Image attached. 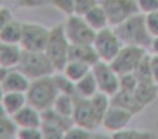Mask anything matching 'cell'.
<instances>
[{"label": "cell", "instance_id": "e0dca14e", "mask_svg": "<svg viewBox=\"0 0 158 139\" xmlns=\"http://www.w3.org/2000/svg\"><path fill=\"white\" fill-rule=\"evenodd\" d=\"M69 60L84 62L90 66H93L99 61L92 45H72L69 51Z\"/></svg>", "mask_w": 158, "mask_h": 139}, {"label": "cell", "instance_id": "8fae6325", "mask_svg": "<svg viewBox=\"0 0 158 139\" xmlns=\"http://www.w3.org/2000/svg\"><path fill=\"white\" fill-rule=\"evenodd\" d=\"M74 125L80 126L91 132L101 126V119L95 113L90 99H84L75 96V106L72 115Z\"/></svg>", "mask_w": 158, "mask_h": 139}, {"label": "cell", "instance_id": "9c48e42d", "mask_svg": "<svg viewBox=\"0 0 158 139\" xmlns=\"http://www.w3.org/2000/svg\"><path fill=\"white\" fill-rule=\"evenodd\" d=\"M63 27L70 45H92L95 32L87 24L82 16L76 14L67 16Z\"/></svg>", "mask_w": 158, "mask_h": 139}, {"label": "cell", "instance_id": "ba28073f", "mask_svg": "<svg viewBox=\"0 0 158 139\" xmlns=\"http://www.w3.org/2000/svg\"><path fill=\"white\" fill-rule=\"evenodd\" d=\"M110 27H116L134 14L140 13L136 0H99Z\"/></svg>", "mask_w": 158, "mask_h": 139}, {"label": "cell", "instance_id": "7c38bea8", "mask_svg": "<svg viewBox=\"0 0 158 139\" xmlns=\"http://www.w3.org/2000/svg\"><path fill=\"white\" fill-rule=\"evenodd\" d=\"M133 116L134 115L128 110L112 103L102 119L101 126L105 132L114 134L128 128V125Z\"/></svg>", "mask_w": 158, "mask_h": 139}, {"label": "cell", "instance_id": "836d02e7", "mask_svg": "<svg viewBox=\"0 0 158 139\" xmlns=\"http://www.w3.org/2000/svg\"><path fill=\"white\" fill-rule=\"evenodd\" d=\"M139 12L144 15L158 11V0H136Z\"/></svg>", "mask_w": 158, "mask_h": 139}, {"label": "cell", "instance_id": "d6986e66", "mask_svg": "<svg viewBox=\"0 0 158 139\" xmlns=\"http://www.w3.org/2000/svg\"><path fill=\"white\" fill-rule=\"evenodd\" d=\"M99 93L97 80L92 71L75 84V96L84 99H90Z\"/></svg>", "mask_w": 158, "mask_h": 139}, {"label": "cell", "instance_id": "ffe728a7", "mask_svg": "<svg viewBox=\"0 0 158 139\" xmlns=\"http://www.w3.org/2000/svg\"><path fill=\"white\" fill-rule=\"evenodd\" d=\"M92 66L84 63V62L76 61V60H68V62L62 68V73L66 76L69 80L76 84L77 82L81 80L82 77L91 72Z\"/></svg>", "mask_w": 158, "mask_h": 139}, {"label": "cell", "instance_id": "52a82bcc", "mask_svg": "<svg viewBox=\"0 0 158 139\" xmlns=\"http://www.w3.org/2000/svg\"><path fill=\"white\" fill-rule=\"evenodd\" d=\"M50 28L37 22H23V34L20 46L27 52L44 51Z\"/></svg>", "mask_w": 158, "mask_h": 139}, {"label": "cell", "instance_id": "9a60e30c", "mask_svg": "<svg viewBox=\"0 0 158 139\" xmlns=\"http://www.w3.org/2000/svg\"><path fill=\"white\" fill-rule=\"evenodd\" d=\"M24 50L20 45L0 42V66L7 71L18 68L22 60Z\"/></svg>", "mask_w": 158, "mask_h": 139}, {"label": "cell", "instance_id": "7a4b0ae2", "mask_svg": "<svg viewBox=\"0 0 158 139\" xmlns=\"http://www.w3.org/2000/svg\"><path fill=\"white\" fill-rule=\"evenodd\" d=\"M57 96L59 90L53 80V75L31 80L26 91L27 103L40 112L52 108Z\"/></svg>", "mask_w": 158, "mask_h": 139}, {"label": "cell", "instance_id": "603a6c76", "mask_svg": "<svg viewBox=\"0 0 158 139\" xmlns=\"http://www.w3.org/2000/svg\"><path fill=\"white\" fill-rule=\"evenodd\" d=\"M85 19V21L87 22V24L97 33V32L101 31V29L108 27V19L106 15L105 11L102 8V6L98 5L97 7H94L92 10L88 12L85 16H82Z\"/></svg>", "mask_w": 158, "mask_h": 139}, {"label": "cell", "instance_id": "3957f363", "mask_svg": "<svg viewBox=\"0 0 158 139\" xmlns=\"http://www.w3.org/2000/svg\"><path fill=\"white\" fill-rule=\"evenodd\" d=\"M70 42L64 32L63 23L56 24L50 28V35L47 42L44 53L52 62L55 71L60 72L69 60Z\"/></svg>", "mask_w": 158, "mask_h": 139}, {"label": "cell", "instance_id": "7402d4cb", "mask_svg": "<svg viewBox=\"0 0 158 139\" xmlns=\"http://www.w3.org/2000/svg\"><path fill=\"white\" fill-rule=\"evenodd\" d=\"M23 34V22L13 20L0 32V42L11 45H20Z\"/></svg>", "mask_w": 158, "mask_h": 139}, {"label": "cell", "instance_id": "5bb4252c", "mask_svg": "<svg viewBox=\"0 0 158 139\" xmlns=\"http://www.w3.org/2000/svg\"><path fill=\"white\" fill-rule=\"evenodd\" d=\"M14 124L19 128H38L42 123V113L34 106L26 104L12 116Z\"/></svg>", "mask_w": 158, "mask_h": 139}, {"label": "cell", "instance_id": "d4e9b609", "mask_svg": "<svg viewBox=\"0 0 158 139\" xmlns=\"http://www.w3.org/2000/svg\"><path fill=\"white\" fill-rule=\"evenodd\" d=\"M154 136L151 132L135 128H125L112 134V139H153Z\"/></svg>", "mask_w": 158, "mask_h": 139}, {"label": "cell", "instance_id": "d590c367", "mask_svg": "<svg viewBox=\"0 0 158 139\" xmlns=\"http://www.w3.org/2000/svg\"><path fill=\"white\" fill-rule=\"evenodd\" d=\"M149 68H151V77L153 82L158 86V57L151 54L149 57Z\"/></svg>", "mask_w": 158, "mask_h": 139}, {"label": "cell", "instance_id": "1f68e13d", "mask_svg": "<svg viewBox=\"0 0 158 139\" xmlns=\"http://www.w3.org/2000/svg\"><path fill=\"white\" fill-rule=\"evenodd\" d=\"M15 139H42V132L38 128H19Z\"/></svg>", "mask_w": 158, "mask_h": 139}, {"label": "cell", "instance_id": "6da1fadb", "mask_svg": "<svg viewBox=\"0 0 158 139\" xmlns=\"http://www.w3.org/2000/svg\"><path fill=\"white\" fill-rule=\"evenodd\" d=\"M117 36L126 46H136L149 49L153 37L149 34L145 24V16L142 13H136L114 27Z\"/></svg>", "mask_w": 158, "mask_h": 139}, {"label": "cell", "instance_id": "5b68a950", "mask_svg": "<svg viewBox=\"0 0 158 139\" xmlns=\"http://www.w3.org/2000/svg\"><path fill=\"white\" fill-rule=\"evenodd\" d=\"M92 46L99 61L110 63L118 54L123 45L117 36L114 27L108 26L95 33Z\"/></svg>", "mask_w": 158, "mask_h": 139}, {"label": "cell", "instance_id": "f546056e", "mask_svg": "<svg viewBox=\"0 0 158 139\" xmlns=\"http://www.w3.org/2000/svg\"><path fill=\"white\" fill-rule=\"evenodd\" d=\"M50 3L61 13L66 16L75 13V0H49Z\"/></svg>", "mask_w": 158, "mask_h": 139}, {"label": "cell", "instance_id": "e575fe53", "mask_svg": "<svg viewBox=\"0 0 158 139\" xmlns=\"http://www.w3.org/2000/svg\"><path fill=\"white\" fill-rule=\"evenodd\" d=\"M13 19L14 18L11 10L6 6H1L0 7V32L2 31L8 25V23L11 22Z\"/></svg>", "mask_w": 158, "mask_h": 139}, {"label": "cell", "instance_id": "b9f144b4", "mask_svg": "<svg viewBox=\"0 0 158 139\" xmlns=\"http://www.w3.org/2000/svg\"><path fill=\"white\" fill-rule=\"evenodd\" d=\"M3 95H5V91H3L2 87H1V85H0V102H1V100H2Z\"/></svg>", "mask_w": 158, "mask_h": 139}, {"label": "cell", "instance_id": "60d3db41", "mask_svg": "<svg viewBox=\"0 0 158 139\" xmlns=\"http://www.w3.org/2000/svg\"><path fill=\"white\" fill-rule=\"evenodd\" d=\"M5 116H9V115L6 113V111H5V109H3V106H1V103H0V119H2V117H5Z\"/></svg>", "mask_w": 158, "mask_h": 139}, {"label": "cell", "instance_id": "d6a6232c", "mask_svg": "<svg viewBox=\"0 0 158 139\" xmlns=\"http://www.w3.org/2000/svg\"><path fill=\"white\" fill-rule=\"evenodd\" d=\"M145 16V24L153 38L158 37V11L152 12Z\"/></svg>", "mask_w": 158, "mask_h": 139}, {"label": "cell", "instance_id": "cb8c5ba5", "mask_svg": "<svg viewBox=\"0 0 158 139\" xmlns=\"http://www.w3.org/2000/svg\"><path fill=\"white\" fill-rule=\"evenodd\" d=\"M74 106H75V96L59 93V96L55 99L54 103H53L51 109H53L57 114L72 119V115L73 112H74Z\"/></svg>", "mask_w": 158, "mask_h": 139}, {"label": "cell", "instance_id": "44dd1931", "mask_svg": "<svg viewBox=\"0 0 158 139\" xmlns=\"http://www.w3.org/2000/svg\"><path fill=\"white\" fill-rule=\"evenodd\" d=\"M112 103L126 109L129 112H131L133 115H136L143 110L142 106L138 102L133 93H128V91L123 90H119L116 95L113 96Z\"/></svg>", "mask_w": 158, "mask_h": 139}, {"label": "cell", "instance_id": "30bf717a", "mask_svg": "<svg viewBox=\"0 0 158 139\" xmlns=\"http://www.w3.org/2000/svg\"><path fill=\"white\" fill-rule=\"evenodd\" d=\"M91 71L95 77L100 93L112 98L120 90V76L112 67L110 63L98 61Z\"/></svg>", "mask_w": 158, "mask_h": 139}, {"label": "cell", "instance_id": "277c9868", "mask_svg": "<svg viewBox=\"0 0 158 139\" xmlns=\"http://www.w3.org/2000/svg\"><path fill=\"white\" fill-rule=\"evenodd\" d=\"M18 68L22 71L31 80L52 76L56 72L52 62L44 53V51H41V52L24 51Z\"/></svg>", "mask_w": 158, "mask_h": 139}, {"label": "cell", "instance_id": "2e32d148", "mask_svg": "<svg viewBox=\"0 0 158 139\" xmlns=\"http://www.w3.org/2000/svg\"><path fill=\"white\" fill-rule=\"evenodd\" d=\"M158 93V86L152 80H139L138 86L135 87L133 91L134 97L136 98L139 103L142 106V108H146L148 104H151L156 99Z\"/></svg>", "mask_w": 158, "mask_h": 139}, {"label": "cell", "instance_id": "484cf974", "mask_svg": "<svg viewBox=\"0 0 158 139\" xmlns=\"http://www.w3.org/2000/svg\"><path fill=\"white\" fill-rule=\"evenodd\" d=\"M53 80L56 85L59 93L75 96V83L68 80L62 72H55L53 74Z\"/></svg>", "mask_w": 158, "mask_h": 139}, {"label": "cell", "instance_id": "4316f807", "mask_svg": "<svg viewBox=\"0 0 158 139\" xmlns=\"http://www.w3.org/2000/svg\"><path fill=\"white\" fill-rule=\"evenodd\" d=\"M40 129L42 132V139H63L65 130L56 125L48 122H42Z\"/></svg>", "mask_w": 158, "mask_h": 139}, {"label": "cell", "instance_id": "ab89813d", "mask_svg": "<svg viewBox=\"0 0 158 139\" xmlns=\"http://www.w3.org/2000/svg\"><path fill=\"white\" fill-rule=\"evenodd\" d=\"M6 73H7V70H6V68H3L2 66H0V84H1V82H2Z\"/></svg>", "mask_w": 158, "mask_h": 139}, {"label": "cell", "instance_id": "8d00e7d4", "mask_svg": "<svg viewBox=\"0 0 158 139\" xmlns=\"http://www.w3.org/2000/svg\"><path fill=\"white\" fill-rule=\"evenodd\" d=\"M90 139H112V134L107 132H92Z\"/></svg>", "mask_w": 158, "mask_h": 139}, {"label": "cell", "instance_id": "8992f818", "mask_svg": "<svg viewBox=\"0 0 158 139\" xmlns=\"http://www.w3.org/2000/svg\"><path fill=\"white\" fill-rule=\"evenodd\" d=\"M148 55L147 50L136 46H126L123 48L110 62V65L117 72L119 76L126 74H132L138 70L140 64Z\"/></svg>", "mask_w": 158, "mask_h": 139}, {"label": "cell", "instance_id": "f1b7e54d", "mask_svg": "<svg viewBox=\"0 0 158 139\" xmlns=\"http://www.w3.org/2000/svg\"><path fill=\"white\" fill-rule=\"evenodd\" d=\"M91 134H92L91 130L73 124L69 128L65 130L63 139H90Z\"/></svg>", "mask_w": 158, "mask_h": 139}, {"label": "cell", "instance_id": "4fadbf2b", "mask_svg": "<svg viewBox=\"0 0 158 139\" xmlns=\"http://www.w3.org/2000/svg\"><path fill=\"white\" fill-rule=\"evenodd\" d=\"M29 84H31V80L22 71H20L19 68H13V70L7 71L0 85L5 93H26Z\"/></svg>", "mask_w": 158, "mask_h": 139}, {"label": "cell", "instance_id": "4dcf8cb0", "mask_svg": "<svg viewBox=\"0 0 158 139\" xmlns=\"http://www.w3.org/2000/svg\"><path fill=\"white\" fill-rule=\"evenodd\" d=\"M99 0H75V13L76 15L85 16L90 10L99 5Z\"/></svg>", "mask_w": 158, "mask_h": 139}, {"label": "cell", "instance_id": "83f0119b", "mask_svg": "<svg viewBox=\"0 0 158 139\" xmlns=\"http://www.w3.org/2000/svg\"><path fill=\"white\" fill-rule=\"evenodd\" d=\"M16 132L18 127L11 116H5L0 119V137L15 139Z\"/></svg>", "mask_w": 158, "mask_h": 139}, {"label": "cell", "instance_id": "ac0fdd59", "mask_svg": "<svg viewBox=\"0 0 158 139\" xmlns=\"http://www.w3.org/2000/svg\"><path fill=\"white\" fill-rule=\"evenodd\" d=\"M0 103L3 106L6 113L11 117L28 104L25 93H5Z\"/></svg>", "mask_w": 158, "mask_h": 139}, {"label": "cell", "instance_id": "f35d334b", "mask_svg": "<svg viewBox=\"0 0 158 139\" xmlns=\"http://www.w3.org/2000/svg\"><path fill=\"white\" fill-rule=\"evenodd\" d=\"M149 49H151V51H152V54L157 55V57H158V37L153 38Z\"/></svg>", "mask_w": 158, "mask_h": 139}, {"label": "cell", "instance_id": "7bdbcfd3", "mask_svg": "<svg viewBox=\"0 0 158 139\" xmlns=\"http://www.w3.org/2000/svg\"><path fill=\"white\" fill-rule=\"evenodd\" d=\"M1 6H3L2 5V0H0V7H1Z\"/></svg>", "mask_w": 158, "mask_h": 139}, {"label": "cell", "instance_id": "74e56055", "mask_svg": "<svg viewBox=\"0 0 158 139\" xmlns=\"http://www.w3.org/2000/svg\"><path fill=\"white\" fill-rule=\"evenodd\" d=\"M23 7H36L44 2V0H19Z\"/></svg>", "mask_w": 158, "mask_h": 139}]
</instances>
